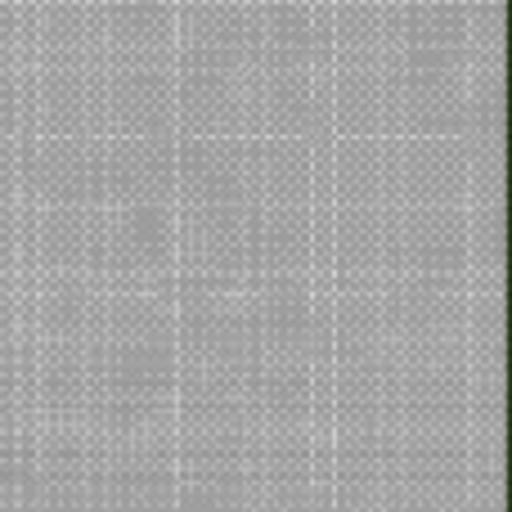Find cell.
Here are the masks:
<instances>
[{"label":"cell","instance_id":"obj_1","mask_svg":"<svg viewBox=\"0 0 512 512\" xmlns=\"http://www.w3.org/2000/svg\"><path fill=\"white\" fill-rule=\"evenodd\" d=\"M90 126L95 140H176V68L90 72Z\"/></svg>","mask_w":512,"mask_h":512},{"label":"cell","instance_id":"obj_2","mask_svg":"<svg viewBox=\"0 0 512 512\" xmlns=\"http://www.w3.org/2000/svg\"><path fill=\"white\" fill-rule=\"evenodd\" d=\"M248 72H328V0H248Z\"/></svg>","mask_w":512,"mask_h":512},{"label":"cell","instance_id":"obj_3","mask_svg":"<svg viewBox=\"0 0 512 512\" xmlns=\"http://www.w3.org/2000/svg\"><path fill=\"white\" fill-rule=\"evenodd\" d=\"M248 135L324 149L333 140L324 72H248Z\"/></svg>","mask_w":512,"mask_h":512},{"label":"cell","instance_id":"obj_4","mask_svg":"<svg viewBox=\"0 0 512 512\" xmlns=\"http://www.w3.org/2000/svg\"><path fill=\"white\" fill-rule=\"evenodd\" d=\"M23 68H99V0H18Z\"/></svg>","mask_w":512,"mask_h":512},{"label":"cell","instance_id":"obj_5","mask_svg":"<svg viewBox=\"0 0 512 512\" xmlns=\"http://www.w3.org/2000/svg\"><path fill=\"white\" fill-rule=\"evenodd\" d=\"M99 63L176 68V0H99Z\"/></svg>","mask_w":512,"mask_h":512},{"label":"cell","instance_id":"obj_6","mask_svg":"<svg viewBox=\"0 0 512 512\" xmlns=\"http://www.w3.org/2000/svg\"><path fill=\"white\" fill-rule=\"evenodd\" d=\"M176 135L248 140V72L176 68Z\"/></svg>","mask_w":512,"mask_h":512},{"label":"cell","instance_id":"obj_7","mask_svg":"<svg viewBox=\"0 0 512 512\" xmlns=\"http://www.w3.org/2000/svg\"><path fill=\"white\" fill-rule=\"evenodd\" d=\"M468 68H396V140H459Z\"/></svg>","mask_w":512,"mask_h":512},{"label":"cell","instance_id":"obj_8","mask_svg":"<svg viewBox=\"0 0 512 512\" xmlns=\"http://www.w3.org/2000/svg\"><path fill=\"white\" fill-rule=\"evenodd\" d=\"M176 68L248 72V0H176Z\"/></svg>","mask_w":512,"mask_h":512},{"label":"cell","instance_id":"obj_9","mask_svg":"<svg viewBox=\"0 0 512 512\" xmlns=\"http://www.w3.org/2000/svg\"><path fill=\"white\" fill-rule=\"evenodd\" d=\"M396 68H468V5L396 0Z\"/></svg>","mask_w":512,"mask_h":512},{"label":"cell","instance_id":"obj_10","mask_svg":"<svg viewBox=\"0 0 512 512\" xmlns=\"http://www.w3.org/2000/svg\"><path fill=\"white\" fill-rule=\"evenodd\" d=\"M324 81L337 140H396V68H328Z\"/></svg>","mask_w":512,"mask_h":512},{"label":"cell","instance_id":"obj_11","mask_svg":"<svg viewBox=\"0 0 512 512\" xmlns=\"http://www.w3.org/2000/svg\"><path fill=\"white\" fill-rule=\"evenodd\" d=\"M23 135H32V140H95L90 72L23 68Z\"/></svg>","mask_w":512,"mask_h":512},{"label":"cell","instance_id":"obj_12","mask_svg":"<svg viewBox=\"0 0 512 512\" xmlns=\"http://www.w3.org/2000/svg\"><path fill=\"white\" fill-rule=\"evenodd\" d=\"M90 176L113 198H167L176 189V140H90Z\"/></svg>","mask_w":512,"mask_h":512},{"label":"cell","instance_id":"obj_13","mask_svg":"<svg viewBox=\"0 0 512 512\" xmlns=\"http://www.w3.org/2000/svg\"><path fill=\"white\" fill-rule=\"evenodd\" d=\"M328 68H396V0H328Z\"/></svg>","mask_w":512,"mask_h":512},{"label":"cell","instance_id":"obj_14","mask_svg":"<svg viewBox=\"0 0 512 512\" xmlns=\"http://www.w3.org/2000/svg\"><path fill=\"white\" fill-rule=\"evenodd\" d=\"M472 180V158L463 140H396L391 185L414 198H454Z\"/></svg>","mask_w":512,"mask_h":512},{"label":"cell","instance_id":"obj_15","mask_svg":"<svg viewBox=\"0 0 512 512\" xmlns=\"http://www.w3.org/2000/svg\"><path fill=\"white\" fill-rule=\"evenodd\" d=\"M176 185L189 198L230 203L248 189V140H185L176 135Z\"/></svg>","mask_w":512,"mask_h":512},{"label":"cell","instance_id":"obj_16","mask_svg":"<svg viewBox=\"0 0 512 512\" xmlns=\"http://www.w3.org/2000/svg\"><path fill=\"white\" fill-rule=\"evenodd\" d=\"M18 180L36 198H77L86 194L90 140H18Z\"/></svg>","mask_w":512,"mask_h":512},{"label":"cell","instance_id":"obj_17","mask_svg":"<svg viewBox=\"0 0 512 512\" xmlns=\"http://www.w3.org/2000/svg\"><path fill=\"white\" fill-rule=\"evenodd\" d=\"M319 180V149L292 140H252L248 135V189L261 198H301Z\"/></svg>","mask_w":512,"mask_h":512},{"label":"cell","instance_id":"obj_18","mask_svg":"<svg viewBox=\"0 0 512 512\" xmlns=\"http://www.w3.org/2000/svg\"><path fill=\"white\" fill-rule=\"evenodd\" d=\"M391 149L396 140H328L319 149V180L342 198H369L391 185Z\"/></svg>","mask_w":512,"mask_h":512},{"label":"cell","instance_id":"obj_19","mask_svg":"<svg viewBox=\"0 0 512 512\" xmlns=\"http://www.w3.org/2000/svg\"><path fill=\"white\" fill-rule=\"evenodd\" d=\"M468 5V68H504V0Z\"/></svg>","mask_w":512,"mask_h":512},{"label":"cell","instance_id":"obj_20","mask_svg":"<svg viewBox=\"0 0 512 512\" xmlns=\"http://www.w3.org/2000/svg\"><path fill=\"white\" fill-rule=\"evenodd\" d=\"M23 135V68H0V140Z\"/></svg>","mask_w":512,"mask_h":512},{"label":"cell","instance_id":"obj_21","mask_svg":"<svg viewBox=\"0 0 512 512\" xmlns=\"http://www.w3.org/2000/svg\"><path fill=\"white\" fill-rule=\"evenodd\" d=\"M0 68H23V5L0 0Z\"/></svg>","mask_w":512,"mask_h":512},{"label":"cell","instance_id":"obj_22","mask_svg":"<svg viewBox=\"0 0 512 512\" xmlns=\"http://www.w3.org/2000/svg\"><path fill=\"white\" fill-rule=\"evenodd\" d=\"M18 185V140H0V198H9Z\"/></svg>","mask_w":512,"mask_h":512}]
</instances>
